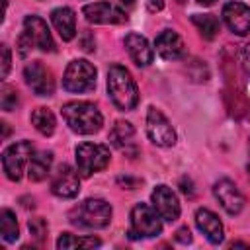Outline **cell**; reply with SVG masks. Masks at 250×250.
Returning a JSON list of instances; mask_svg holds the SVG:
<instances>
[{
	"instance_id": "6da1fadb",
	"label": "cell",
	"mask_w": 250,
	"mask_h": 250,
	"mask_svg": "<svg viewBox=\"0 0 250 250\" xmlns=\"http://www.w3.org/2000/svg\"><path fill=\"white\" fill-rule=\"evenodd\" d=\"M107 94L113 105L121 111H131L139 104V90L131 72L121 64H111L107 70Z\"/></svg>"
},
{
	"instance_id": "7a4b0ae2",
	"label": "cell",
	"mask_w": 250,
	"mask_h": 250,
	"mask_svg": "<svg viewBox=\"0 0 250 250\" xmlns=\"http://www.w3.org/2000/svg\"><path fill=\"white\" fill-rule=\"evenodd\" d=\"M64 123L70 127V131L78 135H92L98 133L104 125V117L100 109L90 102H68L61 109Z\"/></svg>"
},
{
	"instance_id": "3957f363",
	"label": "cell",
	"mask_w": 250,
	"mask_h": 250,
	"mask_svg": "<svg viewBox=\"0 0 250 250\" xmlns=\"http://www.w3.org/2000/svg\"><path fill=\"white\" fill-rule=\"evenodd\" d=\"M70 221L86 229H104L111 221V205L105 199L90 197L74 207V211L70 213Z\"/></svg>"
},
{
	"instance_id": "277c9868",
	"label": "cell",
	"mask_w": 250,
	"mask_h": 250,
	"mask_svg": "<svg viewBox=\"0 0 250 250\" xmlns=\"http://www.w3.org/2000/svg\"><path fill=\"white\" fill-rule=\"evenodd\" d=\"M96 68L86 59H74L68 62L64 76H62V88L72 94H84L96 88Z\"/></svg>"
},
{
	"instance_id": "5b68a950",
	"label": "cell",
	"mask_w": 250,
	"mask_h": 250,
	"mask_svg": "<svg viewBox=\"0 0 250 250\" xmlns=\"http://www.w3.org/2000/svg\"><path fill=\"white\" fill-rule=\"evenodd\" d=\"M76 154V170L80 176L90 178L92 174L104 170L109 164V148L98 143H82L74 150Z\"/></svg>"
},
{
	"instance_id": "8992f818",
	"label": "cell",
	"mask_w": 250,
	"mask_h": 250,
	"mask_svg": "<svg viewBox=\"0 0 250 250\" xmlns=\"http://www.w3.org/2000/svg\"><path fill=\"white\" fill-rule=\"evenodd\" d=\"M162 217L154 207L146 203H137L131 211V238H152L162 232Z\"/></svg>"
},
{
	"instance_id": "52a82bcc",
	"label": "cell",
	"mask_w": 250,
	"mask_h": 250,
	"mask_svg": "<svg viewBox=\"0 0 250 250\" xmlns=\"http://www.w3.org/2000/svg\"><path fill=\"white\" fill-rule=\"evenodd\" d=\"M31 156H33V145L29 141H20V143L10 145L2 152V166H4L6 176L12 182H20Z\"/></svg>"
},
{
	"instance_id": "ba28073f",
	"label": "cell",
	"mask_w": 250,
	"mask_h": 250,
	"mask_svg": "<svg viewBox=\"0 0 250 250\" xmlns=\"http://www.w3.org/2000/svg\"><path fill=\"white\" fill-rule=\"evenodd\" d=\"M146 135L156 146H172L176 143V131L166 119V115L156 109L148 107L146 111Z\"/></svg>"
},
{
	"instance_id": "9c48e42d",
	"label": "cell",
	"mask_w": 250,
	"mask_h": 250,
	"mask_svg": "<svg viewBox=\"0 0 250 250\" xmlns=\"http://www.w3.org/2000/svg\"><path fill=\"white\" fill-rule=\"evenodd\" d=\"M23 78L25 84L33 90V94L37 96H51L55 92V78L53 72L41 62V61H33L29 64H25L23 68Z\"/></svg>"
},
{
	"instance_id": "30bf717a",
	"label": "cell",
	"mask_w": 250,
	"mask_h": 250,
	"mask_svg": "<svg viewBox=\"0 0 250 250\" xmlns=\"http://www.w3.org/2000/svg\"><path fill=\"white\" fill-rule=\"evenodd\" d=\"M51 191L57 197L72 199L80 191V172L68 164H61L51 180Z\"/></svg>"
},
{
	"instance_id": "8fae6325",
	"label": "cell",
	"mask_w": 250,
	"mask_h": 250,
	"mask_svg": "<svg viewBox=\"0 0 250 250\" xmlns=\"http://www.w3.org/2000/svg\"><path fill=\"white\" fill-rule=\"evenodd\" d=\"M27 41L31 43V47H37L45 53L55 51V41L51 37V31L45 23V20H41L39 16H25L23 20V31H21Z\"/></svg>"
},
{
	"instance_id": "7c38bea8",
	"label": "cell",
	"mask_w": 250,
	"mask_h": 250,
	"mask_svg": "<svg viewBox=\"0 0 250 250\" xmlns=\"http://www.w3.org/2000/svg\"><path fill=\"white\" fill-rule=\"evenodd\" d=\"M82 14H84V18L88 21L102 23V25L127 21L125 10H121V8H117L115 4H109V2H92V4H86L82 8Z\"/></svg>"
},
{
	"instance_id": "4fadbf2b",
	"label": "cell",
	"mask_w": 250,
	"mask_h": 250,
	"mask_svg": "<svg viewBox=\"0 0 250 250\" xmlns=\"http://www.w3.org/2000/svg\"><path fill=\"white\" fill-rule=\"evenodd\" d=\"M213 193H215L217 201L221 203V207L229 215H238L242 211V207H244V195L240 193V189L236 188V184L230 182L229 178H221L219 182H215Z\"/></svg>"
},
{
	"instance_id": "5bb4252c",
	"label": "cell",
	"mask_w": 250,
	"mask_h": 250,
	"mask_svg": "<svg viewBox=\"0 0 250 250\" xmlns=\"http://www.w3.org/2000/svg\"><path fill=\"white\" fill-rule=\"evenodd\" d=\"M152 207L156 209V213L162 217V221H176L180 217V201H178V195L172 191V188L160 184L152 189Z\"/></svg>"
},
{
	"instance_id": "9a60e30c",
	"label": "cell",
	"mask_w": 250,
	"mask_h": 250,
	"mask_svg": "<svg viewBox=\"0 0 250 250\" xmlns=\"http://www.w3.org/2000/svg\"><path fill=\"white\" fill-rule=\"evenodd\" d=\"M223 20L236 35L250 33V8L242 2H227L223 6Z\"/></svg>"
},
{
	"instance_id": "2e32d148",
	"label": "cell",
	"mask_w": 250,
	"mask_h": 250,
	"mask_svg": "<svg viewBox=\"0 0 250 250\" xmlns=\"http://www.w3.org/2000/svg\"><path fill=\"white\" fill-rule=\"evenodd\" d=\"M195 225L211 244H221L223 242V238H225L223 223L219 221V217L213 211H209L205 207L197 209L195 211Z\"/></svg>"
},
{
	"instance_id": "e0dca14e",
	"label": "cell",
	"mask_w": 250,
	"mask_h": 250,
	"mask_svg": "<svg viewBox=\"0 0 250 250\" xmlns=\"http://www.w3.org/2000/svg\"><path fill=\"white\" fill-rule=\"evenodd\" d=\"M154 47H156V53H158L164 61H178V59H182L184 53H186V47H184L182 37H180L176 31H172V29H164V31L156 37Z\"/></svg>"
},
{
	"instance_id": "ac0fdd59",
	"label": "cell",
	"mask_w": 250,
	"mask_h": 250,
	"mask_svg": "<svg viewBox=\"0 0 250 250\" xmlns=\"http://www.w3.org/2000/svg\"><path fill=\"white\" fill-rule=\"evenodd\" d=\"M125 49L129 53V57L133 59V62L137 66H148L154 59V53H152V47L148 45L146 37L139 35V33H127L125 35Z\"/></svg>"
},
{
	"instance_id": "d6986e66",
	"label": "cell",
	"mask_w": 250,
	"mask_h": 250,
	"mask_svg": "<svg viewBox=\"0 0 250 250\" xmlns=\"http://www.w3.org/2000/svg\"><path fill=\"white\" fill-rule=\"evenodd\" d=\"M51 21H53L55 29L59 31V35L64 41L74 39V35H76V16H74V12L70 8H66V6L55 8L51 12Z\"/></svg>"
},
{
	"instance_id": "ffe728a7",
	"label": "cell",
	"mask_w": 250,
	"mask_h": 250,
	"mask_svg": "<svg viewBox=\"0 0 250 250\" xmlns=\"http://www.w3.org/2000/svg\"><path fill=\"white\" fill-rule=\"evenodd\" d=\"M51 164H53V152L51 150H41L35 152L27 164V176L31 182H41L47 178V174L51 172Z\"/></svg>"
},
{
	"instance_id": "44dd1931",
	"label": "cell",
	"mask_w": 250,
	"mask_h": 250,
	"mask_svg": "<svg viewBox=\"0 0 250 250\" xmlns=\"http://www.w3.org/2000/svg\"><path fill=\"white\" fill-rule=\"evenodd\" d=\"M191 23L197 27L199 35L207 41L215 39L219 33V20L213 14H193L191 16Z\"/></svg>"
},
{
	"instance_id": "7402d4cb",
	"label": "cell",
	"mask_w": 250,
	"mask_h": 250,
	"mask_svg": "<svg viewBox=\"0 0 250 250\" xmlns=\"http://www.w3.org/2000/svg\"><path fill=\"white\" fill-rule=\"evenodd\" d=\"M102 242L94 236H74L70 232H62L57 240L59 250H70V248H96Z\"/></svg>"
},
{
	"instance_id": "603a6c76",
	"label": "cell",
	"mask_w": 250,
	"mask_h": 250,
	"mask_svg": "<svg viewBox=\"0 0 250 250\" xmlns=\"http://www.w3.org/2000/svg\"><path fill=\"white\" fill-rule=\"evenodd\" d=\"M31 123H33V127H35L41 135H45V137L53 135V133H55V125H57L53 111L47 109V107H37V109L31 113Z\"/></svg>"
},
{
	"instance_id": "cb8c5ba5",
	"label": "cell",
	"mask_w": 250,
	"mask_h": 250,
	"mask_svg": "<svg viewBox=\"0 0 250 250\" xmlns=\"http://www.w3.org/2000/svg\"><path fill=\"white\" fill-rule=\"evenodd\" d=\"M133 135H135V129L129 121H115V125L109 131V141H111V145H115L119 148H125L131 143Z\"/></svg>"
},
{
	"instance_id": "d4e9b609",
	"label": "cell",
	"mask_w": 250,
	"mask_h": 250,
	"mask_svg": "<svg viewBox=\"0 0 250 250\" xmlns=\"http://www.w3.org/2000/svg\"><path fill=\"white\" fill-rule=\"evenodd\" d=\"M0 232H2V238L6 242H16L18 236H20L16 215L10 209H2L0 211Z\"/></svg>"
},
{
	"instance_id": "484cf974",
	"label": "cell",
	"mask_w": 250,
	"mask_h": 250,
	"mask_svg": "<svg viewBox=\"0 0 250 250\" xmlns=\"http://www.w3.org/2000/svg\"><path fill=\"white\" fill-rule=\"evenodd\" d=\"M16 105H18V92L10 86H4L0 92V107L4 111H12L16 109Z\"/></svg>"
},
{
	"instance_id": "4316f807",
	"label": "cell",
	"mask_w": 250,
	"mask_h": 250,
	"mask_svg": "<svg viewBox=\"0 0 250 250\" xmlns=\"http://www.w3.org/2000/svg\"><path fill=\"white\" fill-rule=\"evenodd\" d=\"M27 227H29V232L33 234V238H35L37 242H43V240L47 238V230H49V227H47V221H45L43 217H35V219H31Z\"/></svg>"
},
{
	"instance_id": "83f0119b",
	"label": "cell",
	"mask_w": 250,
	"mask_h": 250,
	"mask_svg": "<svg viewBox=\"0 0 250 250\" xmlns=\"http://www.w3.org/2000/svg\"><path fill=\"white\" fill-rule=\"evenodd\" d=\"M10 62H12L10 47H8V45H2V70H0V76H2V78H6V76H8V70H10Z\"/></svg>"
},
{
	"instance_id": "f1b7e54d",
	"label": "cell",
	"mask_w": 250,
	"mask_h": 250,
	"mask_svg": "<svg viewBox=\"0 0 250 250\" xmlns=\"http://www.w3.org/2000/svg\"><path fill=\"white\" fill-rule=\"evenodd\" d=\"M80 43H82V49H84V51H88V53L96 49V47H94V45H96V41H94V35H92L90 31H86V33H84V37H82V41H80Z\"/></svg>"
},
{
	"instance_id": "f546056e",
	"label": "cell",
	"mask_w": 250,
	"mask_h": 250,
	"mask_svg": "<svg viewBox=\"0 0 250 250\" xmlns=\"http://www.w3.org/2000/svg\"><path fill=\"white\" fill-rule=\"evenodd\" d=\"M176 240H178V242H184V244L191 242V232H189V229H188V227L178 229V230H176Z\"/></svg>"
},
{
	"instance_id": "4dcf8cb0",
	"label": "cell",
	"mask_w": 250,
	"mask_h": 250,
	"mask_svg": "<svg viewBox=\"0 0 250 250\" xmlns=\"http://www.w3.org/2000/svg\"><path fill=\"white\" fill-rule=\"evenodd\" d=\"M117 184L123 186V189H125V188H127V189H135L139 182L133 180V178H129V176H119V178H117Z\"/></svg>"
},
{
	"instance_id": "1f68e13d",
	"label": "cell",
	"mask_w": 250,
	"mask_h": 250,
	"mask_svg": "<svg viewBox=\"0 0 250 250\" xmlns=\"http://www.w3.org/2000/svg\"><path fill=\"white\" fill-rule=\"evenodd\" d=\"M242 66H244V70L250 74V43L244 47V53H242Z\"/></svg>"
},
{
	"instance_id": "d6a6232c",
	"label": "cell",
	"mask_w": 250,
	"mask_h": 250,
	"mask_svg": "<svg viewBox=\"0 0 250 250\" xmlns=\"http://www.w3.org/2000/svg\"><path fill=\"white\" fill-rule=\"evenodd\" d=\"M182 191L186 193V195H193V188H191V180H186V178H182Z\"/></svg>"
},
{
	"instance_id": "836d02e7",
	"label": "cell",
	"mask_w": 250,
	"mask_h": 250,
	"mask_svg": "<svg viewBox=\"0 0 250 250\" xmlns=\"http://www.w3.org/2000/svg\"><path fill=\"white\" fill-rule=\"evenodd\" d=\"M164 8V0H148V10L150 12H160Z\"/></svg>"
},
{
	"instance_id": "e575fe53",
	"label": "cell",
	"mask_w": 250,
	"mask_h": 250,
	"mask_svg": "<svg viewBox=\"0 0 250 250\" xmlns=\"http://www.w3.org/2000/svg\"><path fill=\"white\" fill-rule=\"evenodd\" d=\"M117 4H119L123 10H131V8L137 4V0H117Z\"/></svg>"
},
{
	"instance_id": "d590c367",
	"label": "cell",
	"mask_w": 250,
	"mask_h": 250,
	"mask_svg": "<svg viewBox=\"0 0 250 250\" xmlns=\"http://www.w3.org/2000/svg\"><path fill=\"white\" fill-rule=\"evenodd\" d=\"M199 4H203V6H213L215 4V0H197Z\"/></svg>"
},
{
	"instance_id": "8d00e7d4",
	"label": "cell",
	"mask_w": 250,
	"mask_h": 250,
	"mask_svg": "<svg viewBox=\"0 0 250 250\" xmlns=\"http://www.w3.org/2000/svg\"><path fill=\"white\" fill-rule=\"evenodd\" d=\"M248 170H250V164H248Z\"/></svg>"
}]
</instances>
